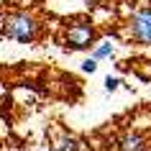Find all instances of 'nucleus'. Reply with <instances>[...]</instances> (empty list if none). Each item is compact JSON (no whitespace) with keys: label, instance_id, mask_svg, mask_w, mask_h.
I'll list each match as a JSON object with an SVG mask.
<instances>
[{"label":"nucleus","instance_id":"nucleus-4","mask_svg":"<svg viewBox=\"0 0 151 151\" xmlns=\"http://www.w3.org/2000/svg\"><path fill=\"white\" fill-rule=\"evenodd\" d=\"M118 146H120V151H146V141L138 133H126Z\"/></svg>","mask_w":151,"mask_h":151},{"label":"nucleus","instance_id":"nucleus-1","mask_svg":"<svg viewBox=\"0 0 151 151\" xmlns=\"http://www.w3.org/2000/svg\"><path fill=\"white\" fill-rule=\"evenodd\" d=\"M36 31H39L36 21L28 16H21V13L5 18V26H3V33L10 36V39H16V41H31L36 36Z\"/></svg>","mask_w":151,"mask_h":151},{"label":"nucleus","instance_id":"nucleus-6","mask_svg":"<svg viewBox=\"0 0 151 151\" xmlns=\"http://www.w3.org/2000/svg\"><path fill=\"white\" fill-rule=\"evenodd\" d=\"M110 54H113V46H110V44H103L100 49H95V54H92V59L97 62V59H105V56H110Z\"/></svg>","mask_w":151,"mask_h":151},{"label":"nucleus","instance_id":"nucleus-3","mask_svg":"<svg viewBox=\"0 0 151 151\" xmlns=\"http://www.w3.org/2000/svg\"><path fill=\"white\" fill-rule=\"evenodd\" d=\"M131 36L141 44H151V10H138L131 18Z\"/></svg>","mask_w":151,"mask_h":151},{"label":"nucleus","instance_id":"nucleus-7","mask_svg":"<svg viewBox=\"0 0 151 151\" xmlns=\"http://www.w3.org/2000/svg\"><path fill=\"white\" fill-rule=\"evenodd\" d=\"M118 85H120V82L115 80V77H108V80H105V90H108V92H113V90L118 87Z\"/></svg>","mask_w":151,"mask_h":151},{"label":"nucleus","instance_id":"nucleus-2","mask_svg":"<svg viewBox=\"0 0 151 151\" xmlns=\"http://www.w3.org/2000/svg\"><path fill=\"white\" fill-rule=\"evenodd\" d=\"M67 46L69 49H87L90 44H92V39H95V31H92V26L85 23V21H80V23H74L67 28Z\"/></svg>","mask_w":151,"mask_h":151},{"label":"nucleus","instance_id":"nucleus-5","mask_svg":"<svg viewBox=\"0 0 151 151\" xmlns=\"http://www.w3.org/2000/svg\"><path fill=\"white\" fill-rule=\"evenodd\" d=\"M56 151H87V149H82V143H77V141H62L59 146H56Z\"/></svg>","mask_w":151,"mask_h":151},{"label":"nucleus","instance_id":"nucleus-8","mask_svg":"<svg viewBox=\"0 0 151 151\" xmlns=\"http://www.w3.org/2000/svg\"><path fill=\"white\" fill-rule=\"evenodd\" d=\"M82 69H85V72H95L97 69V62H95V59H87V62L82 64Z\"/></svg>","mask_w":151,"mask_h":151}]
</instances>
